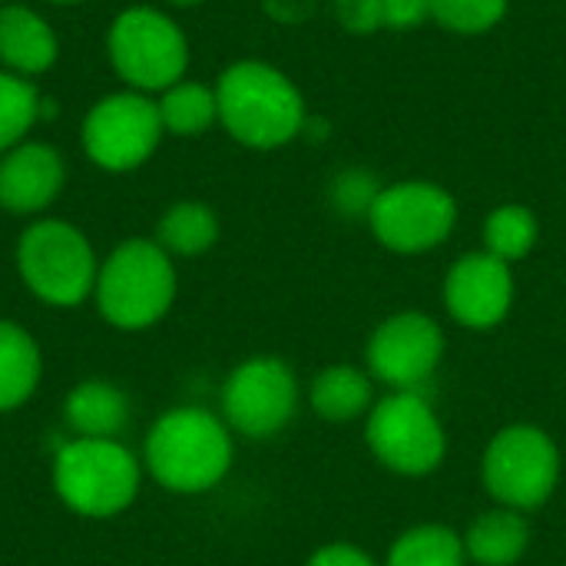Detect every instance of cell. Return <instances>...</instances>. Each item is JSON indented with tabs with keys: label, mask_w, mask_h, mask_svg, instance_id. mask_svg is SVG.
Masks as SVG:
<instances>
[{
	"label": "cell",
	"mask_w": 566,
	"mask_h": 566,
	"mask_svg": "<svg viewBox=\"0 0 566 566\" xmlns=\"http://www.w3.org/2000/svg\"><path fill=\"white\" fill-rule=\"evenodd\" d=\"M139 461L119 441L73 438L53 458V488L80 517H116L139 494Z\"/></svg>",
	"instance_id": "4"
},
{
	"label": "cell",
	"mask_w": 566,
	"mask_h": 566,
	"mask_svg": "<svg viewBox=\"0 0 566 566\" xmlns=\"http://www.w3.org/2000/svg\"><path fill=\"white\" fill-rule=\"evenodd\" d=\"M99 315L123 332H143L156 325L176 302L172 255L149 239H129L109 252L96 275Z\"/></svg>",
	"instance_id": "3"
},
{
	"label": "cell",
	"mask_w": 566,
	"mask_h": 566,
	"mask_svg": "<svg viewBox=\"0 0 566 566\" xmlns=\"http://www.w3.org/2000/svg\"><path fill=\"white\" fill-rule=\"evenodd\" d=\"M468 564V551H464V537L454 534L444 524H418L411 531H405L391 551H388V564L385 566H464Z\"/></svg>",
	"instance_id": "21"
},
{
	"label": "cell",
	"mask_w": 566,
	"mask_h": 566,
	"mask_svg": "<svg viewBox=\"0 0 566 566\" xmlns=\"http://www.w3.org/2000/svg\"><path fill=\"white\" fill-rule=\"evenodd\" d=\"M444 348V332L431 315L398 312L368 338V375L391 391H421V385L438 371Z\"/></svg>",
	"instance_id": "12"
},
{
	"label": "cell",
	"mask_w": 566,
	"mask_h": 566,
	"mask_svg": "<svg viewBox=\"0 0 566 566\" xmlns=\"http://www.w3.org/2000/svg\"><path fill=\"white\" fill-rule=\"evenodd\" d=\"M163 133L156 99L136 90L109 93L83 119V149L99 169L126 172L156 153Z\"/></svg>",
	"instance_id": "10"
},
{
	"label": "cell",
	"mask_w": 566,
	"mask_h": 566,
	"mask_svg": "<svg viewBox=\"0 0 566 566\" xmlns=\"http://www.w3.org/2000/svg\"><path fill=\"white\" fill-rule=\"evenodd\" d=\"M537 239H541V222L521 202L497 206L484 222V252L497 255L507 265L527 259L534 252Z\"/></svg>",
	"instance_id": "23"
},
{
	"label": "cell",
	"mask_w": 566,
	"mask_h": 566,
	"mask_svg": "<svg viewBox=\"0 0 566 566\" xmlns=\"http://www.w3.org/2000/svg\"><path fill=\"white\" fill-rule=\"evenodd\" d=\"M305 566H378L361 547H352V544H328V547H318L308 564Z\"/></svg>",
	"instance_id": "29"
},
{
	"label": "cell",
	"mask_w": 566,
	"mask_h": 566,
	"mask_svg": "<svg viewBox=\"0 0 566 566\" xmlns=\"http://www.w3.org/2000/svg\"><path fill=\"white\" fill-rule=\"evenodd\" d=\"M40 116V93L27 76L0 73V156L23 143Z\"/></svg>",
	"instance_id": "24"
},
{
	"label": "cell",
	"mask_w": 566,
	"mask_h": 566,
	"mask_svg": "<svg viewBox=\"0 0 566 566\" xmlns=\"http://www.w3.org/2000/svg\"><path fill=\"white\" fill-rule=\"evenodd\" d=\"M169 3H179V7H192V3H202V0H169Z\"/></svg>",
	"instance_id": "30"
},
{
	"label": "cell",
	"mask_w": 566,
	"mask_h": 566,
	"mask_svg": "<svg viewBox=\"0 0 566 566\" xmlns=\"http://www.w3.org/2000/svg\"><path fill=\"white\" fill-rule=\"evenodd\" d=\"M531 547V524L521 511H484L464 534L468 560L478 566H514Z\"/></svg>",
	"instance_id": "17"
},
{
	"label": "cell",
	"mask_w": 566,
	"mask_h": 566,
	"mask_svg": "<svg viewBox=\"0 0 566 566\" xmlns=\"http://www.w3.org/2000/svg\"><path fill=\"white\" fill-rule=\"evenodd\" d=\"M381 189H385V186H381L368 169H345V172H338V176L332 179L328 196H332V206H335L342 216H348V219L365 216V219H368V212H371V206H375V199H378Z\"/></svg>",
	"instance_id": "26"
},
{
	"label": "cell",
	"mask_w": 566,
	"mask_h": 566,
	"mask_svg": "<svg viewBox=\"0 0 566 566\" xmlns=\"http://www.w3.org/2000/svg\"><path fill=\"white\" fill-rule=\"evenodd\" d=\"M375 239L398 255H424L448 242L458 226L454 196L424 179L385 186L368 212Z\"/></svg>",
	"instance_id": "9"
},
{
	"label": "cell",
	"mask_w": 566,
	"mask_h": 566,
	"mask_svg": "<svg viewBox=\"0 0 566 566\" xmlns=\"http://www.w3.org/2000/svg\"><path fill=\"white\" fill-rule=\"evenodd\" d=\"M156 106H159L163 129L172 136H199L219 119L216 90L192 80H179L169 90H163Z\"/></svg>",
	"instance_id": "22"
},
{
	"label": "cell",
	"mask_w": 566,
	"mask_h": 566,
	"mask_svg": "<svg viewBox=\"0 0 566 566\" xmlns=\"http://www.w3.org/2000/svg\"><path fill=\"white\" fill-rule=\"evenodd\" d=\"M40 348L27 328L0 318V415L30 401L40 385Z\"/></svg>",
	"instance_id": "19"
},
{
	"label": "cell",
	"mask_w": 566,
	"mask_h": 566,
	"mask_svg": "<svg viewBox=\"0 0 566 566\" xmlns=\"http://www.w3.org/2000/svg\"><path fill=\"white\" fill-rule=\"evenodd\" d=\"M146 471L172 494H206L232 468L229 424L202 408L166 411L146 434Z\"/></svg>",
	"instance_id": "2"
},
{
	"label": "cell",
	"mask_w": 566,
	"mask_h": 566,
	"mask_svg": "<svg viewBox=\"0 0 566 566\" xmlns=\"http://www.w3.org/2000/svg\"><path fill=\"white\" fill-rule=\"evenodd\" d=\"M335 17L355 36H365L385 27L381 0H335Z\"/></svg>",
	"instance_id": "27"
},
{
	"label": "cell",
	"mask_w": 566,
	"mask_h": 566,
	"mask_svg": "<svg viewBox=\"0 0 566 566\" xmlns=\"http://www.w3.org/2000/svg\"><path fill=\"white\" fill-rule=\"evenodd\" d=\"M219 123L249 149H279L305 129L298 86L262 60L232 63L216 83Z\"/></svg>",
	"instance_id": "1"
},
{
	"label": "cell",
	"mask_w": 566,
	"mask_h": 566,
	"mask_svg": "<svg viewBox=\"0 0 566 566\" xmlns=\"http://www.w3.org/2000/svg\"><path fill=\"white\" fill-rule=\"evenodd\" d=\"M295 371L275 355L242 361L222 385V418L229 431H239L255 441L279 434L295 418Z\"/></svg>",
	"instance_id": "11"
},
{
	"label": "cell",
	"mask_w": 566,
	"mask_h": 566,
	"mask_svg": "<svg viewBox=\"0 0 566 566\" xmlns=\"http://www.w3.org/2000/svg\"><path fill=\"white\" fill-rule=\"evenodd\" d=\"M444 305L451 318L471 332L497 328L514 308V275L511 265L491 252L461 255L444 279Z\"/></svg>",
	"instance_id": "13"
},
{
	"label": "cell",
	"mask_w": 566,
	"mask_h": 566,
	"mask_svg": "<svg viewBox=\"0 0 566 566\" xmlns=\"http://www.w3.org/2000/svg\"><path fill=\"white\" fill-rule=\"evenodd\" d=\"M308 405L325 421H355L375 408V378L355 365H332L312 378Z\"/></svg>",
	"instance_id": "18"
},
{
	"label": "cell",
	"mask_w": 566,
	"mask_h": 566,
	"mask_svg": "<svg viewBox=\"0 0 566 566\" xmlns=\"http://www.w3.org/2000/svg\"><path fill=\"white\" fill-rule=\"evenodd\" d=\"M50 3H80V0H50Z\"/></svg>",
	"instance_id": "31"
},
{
	"label": "cell",
	"mask_w": 566,
	"mask_h": 566,
	"mask_svg": "<svg viewBox=\"0 0 566 566\" xmlns=\"http://www.w3.org/2000/svg\"><path fill=\"white\" fill-rule=\"evenodd\" d=\"M0 60L17 76L46 73L56 63V33L36 10L7 3L0 7Z\"/></svg>",
	"instance_id": "15"
},
{
	"label": "cell",
	"mask_w": 566,
	"mask_h": 566,
	"mask_svg": "<svg viewBox=\"0 0 566 566\" xmlns=\"http://www.w3.org/2000/svg\"><path fill=\"white\" fill-rule=\"evenodd\" d=\"M219 239V219L206 202H176L166 209L156 229V242L179 259H196L209 252Z\"/></svg>",
	"instance_id": "20"
},
{
	"label": "cell",
	"mask_w": 566,
	"mask_h": 566,
	"mask_svg": "<svg viewBox=\"0 0 566 566\" xmlns=\"http://www.w3.org/2000/svg\"><path fill=\"white\" fill-rule=\"evenodd\" d=\"M63 179L66 169L53 146L20 143L0 156V209L33 216L60 196Z\"/></svg>",
	"instance_id": "14"
},
{
	"label": "cell",
	"mask_w": 566,
	"mask_h": 566,
	"mask_svg": "<svg viewBox=\"0 0 566 566\" xmlns=\"http://www.w3.org/2000/svg\"><path fill=\"white\" fill-rule=\"evenodd\" d=\"M365 441L375 461L401 478H424L441 468L448 434L421 391H391L368 411Z\"/></svg>",
	"instance_id": "7"
},
{
	"label": "cell",
	"mask_w": 566,
	"mask_h": 566,
	"mask_svg": "<svg viewBox=\"0 0 566 566\" xmlns=\"http://www.w3.org/2000/svg\"><path fill=\"white\" fill-rule=\"evenodd\" d=\"M388 30H415L431 20V0H381Z\"/></svg>",
	"instance_id": "28"
},
{
	"label": "cell",
	"mask_w": 566,
	"mask_h": 566,
	"mask_svg": "<svg viewBox=\"0 0 566 566\" xmlns=\"http://www.w3.org/2000/svg\"><path fill=\"white\" fill-rule=\"evenodd\" d=\"M507 7L511 0H431V20L451 33L474 36L494 30Z\"/></svg>",
	"instance_id": "25"
},
{
	"label": "cell",
	"mask_w": 566,
	"mask_h": 566,
	"mask_svg": "<svg viewBox=\"0 0 566 566\" xmlns=\"http://www.w3.org/2000/svg\"><path fill=\"white\" fill-rule=\"evenodd\" d=\"M481 481L501 507L537 511L560 484V448L537 424H507L484 448Z\"/></svg>",
	"instance_id": "6"
},
{
	"label": "cell",
	"mask_w": 566,
	"mask_h": 566,
	"mask_svg": "<svg viewBox=\"0 0 566 566\" xmlns=\"http://www.w3.org/2000/svg\"><path fill=\"white\" fill-rule=\"evenodd\" d=\"M63 421L76 438L116 441L129 424V398L116 385L90 378L66 395Z\"/></svg>",
	"instance_id": "16"
},
{
	"label": "cell",
	"mask_w": 566,
	"mask_h": 566,
	"mask_svg": "<svg viewBox=\"0 0 566 566\" xmlns=\"http://www.w3.org/2000/svg\"><path fill=\"white\" fill-rule=\"evenodd\" d=\"M113 70L136 93H163L186 76L189 43L186 33L153 7H129L109 23L106 36Z\"/></svg>",
	"instance_id": "8"
},
{
	"label": "cell",
	"mask_w": 566,
	"mask_h": 566,
	"mask_svg": "<svg viewBox=\"0 0 566 566\" xmlns=\"http://www.w3.org/2000/svg\"><path fill=\"white\" fill-rule=\"evenodd\" d=\"M17 272L40 302L73 308L93 295L99 262L76 226L63 219H40L17 242Z\"/></svg>",
	"instance_id": "5"
}]
</instances>
